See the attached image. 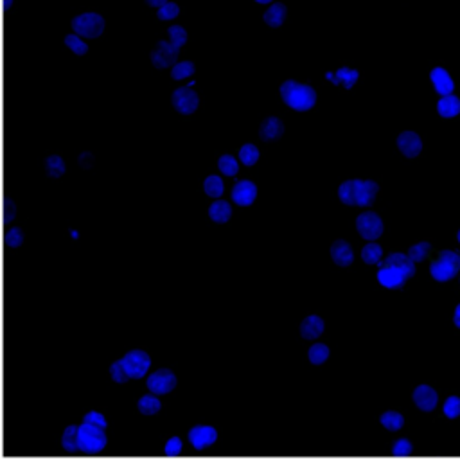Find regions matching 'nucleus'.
Here are the masks:
<instances>
[{
	"label": "nucleus",
	"instance_id": "31",
	"mask_svg": "<svg viewBox=\"0 0 460 460\" xmlns=\"http://www.w3.org/2000/svg\"><path fill=\"white\" fill-rule=\"evenodd\" d=\"M78 432H79V426H67V429L63 432V437H62V446L65 452L72 453L78 450Z\"/></svg>",
	"mask_w": 460,
	"mask_h": 460
},
{
	"label": "nucleus",
	"instance_id": "12",
	"mask_svg": "<svg viewBox=\"0 0 460 460\" xmlns=\"http://www.w3.org/2000/svg\"><path fill=\"white\" fill-rule=\"evenodd\" d=\"M414 403L423 412H432L438 403V394L429 385H419L414 390Z\"/></svg>",
	"mask_w": 460,
	"mask_h": 460
},
{
	"label": "nucleus",
	"instance_id": "28",
	"mask_svg": "<svg viewBox=\"0 0 460 460\" xmlns=\"http://www.w3.org/2000/svg\"><path fill=\"white\" fill-rule=\"evenodd\" d=\"M338 196L346 205H356V180H347L338 189Z\"/></svg>",
	"mask_w": 460,
	"mask_h": 460
},
{
	"label": "nucleus",
	"instance_id": "38",
	"mask_svg": "<svg viewBox=\"0 0 460 460\" xmlns=\"http://www.w3.org/2000/svg\"><path fill=\"white\" fill-rule=\"evenodd\" d=\"M218 167H219V171L227 176L237 175V169H239V166H237V162H236V158H234L232 155H223V157L219 158Z\"/></svg>",
	"mask_w": 460,
	"mask_h": 460
},
{
	"label": "nucleus",
	"instance_id": "51",
	"mask_svg": "<svg viewBox=\"0 0 460 460\" xmlns=\"http://www.w3.org/2000/svg\"><path fill=\"white\" fill-rule=\"evenodd\" d=\"M457 239H459V243H460V230H459V234H457Z\"/></svg>",
	"mask_w": 460,
	"mask_h": 460
},
{
	"label": "nucleus",
	"instance_id": "27",
	"mask_svg": "<svg viewBox=\"0 0 460 460\" xmlns=\"http://www.w3.org/2000/svg\"><path fill=\"white\" fill-rule=\"evenodd\" d=\"M194 72H196V67H194L193 62H176L171 67V78L175 81L191 78V76H194Z\"/></svg>",
	"mask_w": 460,
	"mask_h": 460
},
{
	"label": "nucleus",
	"instance_id": "10",
	"mask_svg": "<svg viewBox=\"0 0 460 460\" xmlns=\"http://www.w3.org/2000/svg\"><path fill=\"white\" fill-rule=\"evenodd\" d=\"M408 279H410V277L407 275V272H403V270L398 266H386V264H383V266H380V272H377V281H380V284L390 289L403 288Z\"/></svg>",
	"mask_w": 460,
	"mask_h": 460
},
{
	"label": "nucleus",
	"instance_id": "39",
	"mask_svg": "<svg viewBox=\"0 0 460 460\" xmlns=\"http://www.w3.org/2000/svg\"><path fill=\"white\" fill-rule=\"evenodd\" d=\"M239 158L245 166H254L259 160V149L254 144H245L239 149Z\"/></svg>",
	"mask_w": 460,
	"mask_h": 460
},
{
	"label": "nucleus",
	"instance_id": "17",
	"mask_svg": "<svg viewBox=\"0 0 460 460\" xmlns=\"http://www.w3.org/2000/svg\"><path fill=\"white\" fill-rule=\"evenodd\" d=\"M377 189L380 187L374 180H356V205H370L376 198Z\"/></svg>",
	"mask_w": 460,
	"mask_h": 460
},
{
	"label": "nucleus",
	"instance_id": "49",
	"mask_svg": "<svg viewBox=\"0 0 460 460\" xmlns=\"http://www.w3.org/2000/svg\"><path fill=\"white\" fill-rule=\"evenodd\" d=\"M254 2L259 6H270V4H273L275 0H254Z\"/></svg>",
	"mask_w": 460,
	"mask_h": 460
},
{
	"label": "nucleus",
	"instance_id": "15",
	"mask_svg": "<svg viewBox=\"0 0 460 460\" xmlns=\"http://www.w3.org/2000/svg\"><path fill=\"white\" fill-rule=\"evenodd\" d=\"M218 438V432H216L212 426H194L191 432H189V441L193 444L196 450H202V448H209L211 444L216 443Z\"/></svg>",
	"mask_w": 460,
	"mask_h": 460
},
{
	"label": "nucleus",
	"instance_id": "47",
	"mask_svg": "<svg viewBox=\"0 0 460 460\" xmlns=\"http://www.w3.org/2000/svg\"><path fill=\"white\" fill-rule=\"evenodd\" d=\"M13 214H15V209H13V205H11V203L8 202V207H6V219H13Z\"/></svg>",
	"mask_w": 460,
	"mask_h": 460
},
{
	"label": "nucleus",
	"instance_id": "37",
	"mask_svg": "<svg viewBox=\"0 0 460 460\" xmlns=\"http://www.w3.org/2000/svg\"><path fill=\"white\" fill-rule=\"evenodd\" d=\"M429 250H432V245H429L428 241H421L408 250V255H410L414 263H421V261H425V259L428 257Z\"/></svg>",
	"mask_w": 460,
	"mask_h": 460
},
{
	"label": "nucleus",
	"instance_id": "32",
	"mask_svg": "<svg viewBox=\"0 0 460 460\" xmlns=\"http://www.w3.org/2000/svg\"><path fill=\"white\" fill-rule=\"evenodd\" d=\"M203 189H205L207 196L219 198L221 194H223V180L216 175L207 176L205 182H203Z\"/></svg>",
	"mask_w": 460,
	"mask_h": 460
},
{
	"label": "nucleus",
	"instance_id": "43",
	"mask_svg": "<svg viewBox=\"0 0 460 460\" xmlns=\"http://www.w3.org/2000/svg\"><path fill=\"white\" fill-rule=\"evenodd\" d=\"M24 241V234L20 228H9L8 234H6V243H8L9 246H13V248H17V246L22 245Z\"/></svg>",
	"mask_w": 460,
	"mask_h": 460
},
{
	"label": "nucleus",
	"instance_id": "16",
	"mask_svg": "<svg viewBox=\"0 0 460 460\" xmlns=\"http://www.w3.org/2000/svg\"><path fill=\"white\" fill-rule=\"evenodd\" d=\"M286 18H288V8L282 2H273V4L266 6L263 13V22L272 29H279L284 26Z\"/></svg>",
	"mask_w": 460,
	"mask_h": 460
},
{
	"label": "nucleus",
	"instance_id": "40",
	"mask_svg": "<svg viewBox=\"0 0 460 460\" xmlns=\"http://www.w3.org/2000/svg\"><path fill=\"white\" fill-rule=\"evenodd\" d=\"M444 416L448 419H457L460 416V398L459 395H450L444 403Z\"/></svg>",
	"mask_w": 460,
	"mask_h": 460
},
{
	"label": "nucleus",
	"instance_id": "8",
	"mask_svg": "<svg viewBox=\"0 0 460 460\" xmlns=\"http://www.w3.org/2000/svg\"><path fill=\"white\" fill-rule=\"evenodd\" d=\"M126 368L128 376L133 377V380H141L144 377V374L148 373L149 365H151V359L146 355L144 351H132L124 355V358L121 359Z\"/></svg>",
	"mask_w": 460,
	"mask_h": 460
},
{
	"label": "nucleus",
	"instance_id": "20",
	"mask_svg": "<svg viewBox=\"0 0 460 460\" xmlns=\"http://www.w3.org/2000/svg\"><path fill=\"white\" fill-rule=\"evenodd\" d=\"M331 257L338 266H349L355 261V252H352L351 245L343 239H338L331 245Z\"/></svg>",
	"mask_w": 460,
	"mask_h": 460
},
{
	"label": "nucleus",
	"instance_id": "50",
	"mask_svg": "<svg viewBox=\"0 0 460 460\" xmlns=\"http://www.w3.org/2000/svg\"><path fill=\"white\" fill-rule=\"evenodd\" d=\"M11 6V0H6V8H9Z\"/></svg>",
	"mask_w": 460,
	"mask_h": 460
},
{
	"label": "nucleus",
	"instance_id": "41",
	"mask_svg": "<svg viewBox=\"0 0 460 460\" xmlns=\"http://www.w3.org/2000/svg\"><path fill=\"white\" fill-rule=\"evenodd\" d=\"M110 374H112V380H114L115 383H124V382H128V377H130L128 376L126 368H124V365L121 359L115 361V364L110 367Z\"/></svg>",
	"mask_w": 460,
	"mask_h": 460
},
{
	"label": "nucleus",
	"instance_id": "19",
	"mask_svg": "<svg viewBox=\"0 0 460 460\" xmlns=\"http://www.w3.org/2000/svg\"><path fill=\"white\" fill-rule=\"evenodd\" d=\"M284 123H282L279 117H268L264 119L263 124L259 126V137L263 139L264 142L277 141L279 137H282L284 133Z\"/></svg>",
	"mask_w": 460,
	"mask_h": 460
},
{
	"label": "nucleus",
	"instance_id": "30",
	"mask_svg": "<svg viewBox=\"0 0 460 460\" xmlns=\"http://www.w3.org/2000/svg\"><path fill=\"white\" fill-rule=\"evenodd\" d=\"M383 257V248L376 243H368L361 250V259H364L367 264H380Z\"/></svg>",
	"mask_w": 460,
	"mask_h": 460
},
{
	"label": "nucleus",
	"instance_id": "45",
	"mask_svg": "<svg viewBox=\"0 0 460 460\" xmlns=\"http://www.w3.org/2000/svg\"><path fill=\"white\" fill-rule=\"evenodd\" d=\"M182 453V441L178 437H173L166 444V455H178Z\"/></svg>",
	"mask_w": 460,
	"mask_h": 460
},
{
	"label": "nucleus",
	"instance_id": "2",
	"mask_svg": "<svg viewBox=\"0 0 460 460\" xmlns=\"http://www.w3.org/2000/svg\"><path fill=\"white\" fill-rule=\"evenodd\" d=\"M72 33L83 36L87 40H96L105 33L106 20L101 13L97 11H85V13L76 15L71 20Z\"/></svg>",
	"mask_w": 460,
	"mask_h": 460
},
{
	"label": "nucleus",
	"instance_id": "3",
	"mask_svg": "<svg viewBox=\"0 0 460 460\" xmlns=\"http://www.w3.org/2000/svg\"><path fill=\"white\" fill-rule=\"evenodd\" d=\"M460 272V254L453 250H443L437 261L429 264V273L435 281L448 282L455 279L457 273Z\"/></svg>",
	"mask_w": 460,
	"mask_h": 460
},
{
	"label": "nucleus",
	"instance_id": "9",
	"mask_svg": "<svg viewBox=\"0 0 460 460\" xmlns=\"http://www.w3.org/2000/svg\"><path fill=\"white\" fill-rule=\"evenodd\" d=\"M146 385H148V389L151 390L153 394H169L176 386V376L169 368H160V370H157V373L148 377Z\"/></svg>",
	"mask_w": 460,
	"mask_h": 460
},
{
	"label": "nucleus",
	"instance_id": "46",
	"mask_svg": "<svg viewBox=\"0 0 460 460\" xmlns=\"http://www.w3.org/2000/svg\"><path fill=\"white\" fill-rule=\"evenodd\" d=\"M144 2H146V6H149V8L158 9V8H162L166 2H169V0H144Z\"/></svg>",
	"mask_w": 460,
	"mask_h": 460
},
{
	"label": "nucleus",
	"instance_id": "5",
	"mask_svg": "<svg viewBox=\"0 0 460 460\" xmlns=\"http://www.w3.org/2000/svg\"><path fill=\"white\" fill-rule=\"evenodd\" d=\"M180 56V47L169 40H160L157 47L151 51V63L155 69H169L176 63Z\"/></svg>",
	"mask_w": 460,
	"mask_h": 460
},
{
	"label": "nucleus",
	"instance_id": "4",
	"mask_svg": "<svg viewBox=\"0 0 460 460\" xmlns=\"http://www.w3.org/2000/svg\"><path fill=\"white\" fill-rule=\"evenodd\" d=\"M106 446L105 429L83 423L78 432V450L83 453H97Z\"/></svg>",
	"mask_w": 460,
	"mask_h": 460
},
{
	"label": "nucleus",
	"instance_id": "25",
	"mask_svg": "<svg viewBox=\"0 0 460 460\" xmlns=\"http://www.w3.org/2000/svg\"><path fill=\"white\" fill-rule=\"evenodd\" d=\"M209 216L216 223H227L230 216H232V209L228 202H214L209 207Z\"/></svg>",
	"mask_w": 460,
	"mask_h": 460
},
{
	"label": "nucleus",
	"instance_id": "7",
	"mask_svg": "<svg viewBox=\"0 0 460 460\" xmlns=\"http://www.w3.org/2000/svg\"><path fill=\"white\" fill-rule=\"evenodd\" d=\"M356 228H358L359 236L367 239V241H376L377 237L383 234V221L376 212H364L356 219Z\"/></svg>",
	"mask_w": 460,
	"mask_h": 460
},
{
	"label": "nucleus",
	"instance_id": "24",
	"mask_svg": "<svg viewBox=\"0 0 460 460\" xmlns=\"http://www.w3.org/2000/svg\"><path fill=\"white\" fill-rule=\"evenodd\" d=\"M63 44H65V47L69 49L72 54H76V56H85V54L88 53L87 38L76 35V33L67 35L65 40H63Z\"/></svg>",
	"mask_w": 460,
	"mask_h": 460
},
{
	"label": "nucleus",
	"instance_id": "22",
	"mask_svg": "<svg viewBox=\"0 0 460 460\" xmlns=\"http://www.w3.org/2000/svg\"><path fill=\"white\" fill-rule=\"evenodd\" d=\"M398 266L401 268L403 272H407L408 277L416 275V263H414L410 255L408 254H401V252H394V254H390L385 261H380V266Z\"/></svg>",
	"mask_w": 460,
	"mask_h": 460
},
{
	"label": "nucleus",
	"instance_id": "18",
	"mask_svg": "<svg viewBox=\"0 0 460 460\" xmlns=\"http://www.w3.org/2000/svg\"><path fill=\"white\" fill-rule=\"evenodd\" d=\"M359 78V72L356 69H351V67H340L337 72H327L325 74V79L331 81L333 85H343L347 90H351L352 87L356 85Z\"/></svg>",
	"mask_w": 460,
	"mask_h": 460
},
{
	"label": "nucleus",
	"instance_id": "23",
	"mask_svg": "<svg viewBox=\"0 0 460 460\" xmlns=\"http://www.w3.org/2000/svg\"><path fill=\"white\" fill-rule=\"evenodd\" d=\"M324 333V320L316 315H309L300 324V334L304 340H315Z\"/></svg>",
	"mask_w": 460,
	"mask_h": 460
},
{
	"label": "nucleus",
	"instance_id": "35",
	"mask_svg": "<svg viewBox=\"0 0 460 460\" xmlns=\"http://www.w3.org/2000/svg\"><path fill=\"white\" fill-rule=\"evenodd\" d=\"M45 171H47L49 176H53V178L62 176L63 173H65V162L62 160V157H58V155L49 157L47 160H45Z\"/></svg>",
	"mask_w": 460,
	"mask_h": 460
},
{
	"label": "nucleus",
	"instance_id": "36",
	"mask_svg": "<svg viewBox=\"0 0 460 460\" xmlns=\"http://www.w3.org/2000/svg\"><path fill=\"white\" fill-rule=\"evenodd\" d=\"M307 358H309V361H312L313 365H322L325 359L329 358V347L325 346V343H316V346H313L312 349H309Z\"/></svg>",
	"mask_w": 460,
	"mask_h": 460
},
{
	"label": "nucleus",
	"instance_id": "48",
	"mask_svg": "<svg viewBox=\"0 0 460 460\" xmlns=\"http://www.w3.org/2000/svg\"><path fill=\"white\" fill-rule=\"evenodd\" d=\"M453 322H455L457 327L460 329V304L457 306V309H455V315H453Z\"/></svg>",
	"mask_w": 460,
	"mask_h": 460
},
{
	"label": "nucleus",
	"instance_id": "29",
	"mask_svg": "<svg viewBox=\"0 0 460 460\" xmlns=\"http://www.w3.org/2000/svg\"><path fill=\"white\" fill-rule=\"evenodd\" d=\"M178 17H180V6L176 4V2H173V0H169V2H166V4L162 6V8L157 9V18L160 22H173V20Z\"/></svg>",
	"mask_w": 460,
	"mask_h": 460
},
{
	"label": "nucleus",
	"instance_id": "34",
	"mask_svg": "<svg viewBox=\"0 0 460 460\" xmlns=\"http://www.w3.org/2000/svg\"><path fill=\"white\" fill-rule=\"evenodd\" d=\"M187 31H185L184 27L182 26H176V24H173V26L167 27V40L169 42H173V44L176 45V47H184L185 44H187Z\"/></svg>",
	"mask_w": 460,
	"mask_h": 460
},
{
	"label": "nucleus",
	"instance_id": "44",
	"mask_svg": "<svg viewBox=\"0 0 460 460\" xmlns=\"http://www.w3.org/2000/svg\"><path fill=\"white\" fill-rule=\"evenodd\" d=\"M85 423H90V425L99 426V428H103V429L108 426V425H106V421H105V417H103L101 414H97V412H88L87 416H85Z\"/></svg>",
	"mask_w": 460,
	"mask_h": 460
},
{
	"label": "nucleus",
	"instance_id": "13",
	"mask_svg": "<svg viewBox=\"0 0 460 460\" xmlns=\"http://www.w3.org/2000/svg\"><path fill=\"white\" fill-rule=\"evenodd\" d=\"M398 148L407 158H416L423 151L421 137L416 132H403L398 137Z\"/></svg>",
	"mask_w": 460,
	"mask_h": 460
},
{
	"label": "nucleus",
	"instance_id": "14",
	"mask_svg": "<svg viewBox=\"0 0 460 460\" xmlns=\"http://www.w3.org/2000/svg\"><path fill=\"white\" fill-rule=\"evenodd\" d=\"M257 196V187H255L254 182H250V180H241V182H237L232 189V202H236L237 205L246 207L252 205Z\"/></svg>",
	"mask_w": 460,
	"mask_h": 460
},
{
	"label": "nucleus",
	"instance_id": "26",
	"mask_svg": "<svg viewBox=\"0 0 460 460\" xmlns=\"http://www.w3.org/2000/svg\"><path fill=\"white\" fill-rule=\"evenodd\" d=\"M380 423H382L389 432H399L404 425V417L399 412L390 410V412H385L382 417H380Z\"/></svg>",
	"mask_w": 460,
	"mask_h": 460
},
{
	"label": "nucleus",
	"instance_id": "1",
	"mask_svg": "<svg viewBox=\"0 0 460 460\" xmlns=\"http://www.w3.org/2000/svg\"><path fill=\"white\" fill-rule=\"evenodd\" d=\"M281 97L284 105L295 112H307L316 105L315 88L295 79H286L281 85Z\"/></svg>",
	"mask_w": 460,
	"mask_h": 460
},
{
	"label": "nucleus",
	"instance_id": "21",
	"mask_svg": "<svg viewBox=\"0 0 460 460\" xmlns=\"http://www.w3.org/2000/svg\"><path fill=\"white\" fill-rule=\"evenodd\" d=\"M437 114L443 119H453L460 114V97L455 94L441 96L437 103Z\"/></svg>",
	"mask_w": 460,
	"mask_h": 460
},
{
	"label": "nucleus",
	"instance_id": "6",
	"mask_svg": "<svg viewBox=\"0 0 460 460\" xmlns=\"http://www.w3.org/2000/svg\"><path fill=\"white\" fill-rule=\"evenodd\" d=\"M173 108L182 115L194 114L200 106V96L191 87H178L171 96Z\"/></svg>",
	"mask_w": 460,
	"mask_h": 460
},
{
	"label": "nucleus",
	"instance_id": "33",
	"mask_svg": "<svg viewBox=\"0 0 460 460\" xmlns=\"http://www.w3.org/2000/svg\"><path fill=\"white\" fill-rule=\"evenodd\" d=\"M160 401L155 395H144V398L139 399V412L144 414V416H155V414L160 410Z\"/></svg>",
	"mask_w": 460,
	"mask_h": 460
},
{
	"label": "nucleus",
	"instance_id": "11",
	"mask_svg": "<svg viewBox=\"0 0 460 460\" xmlns=\"http://www.w3.org/2000/svg\"><path fill=\"white\" fill-rule=\"evenodd\" d=\"M429 81H432L435 92L438 96H448V94H453V90H455V81H453L452 74L444 67H434L432 72H429Z\"/></svg>",
	"mask_w": 460,
	"mask_h": 460
},
{
	"label": "nucleus",
	"instance_id": "42",
	"mask_svg": "<svg viewBox=\"0 0 460 460\" xmlns=\"http://www.w3.org/2000/svg\"><path fill=\"white\" fill-rule=\"evenodd\" d=\"M392 453L398 457H407L412 453V443L408 438H399L395 441L394 446H392Z\"/></svg>",
	"mask_w": 460,
	"mask_h": 460
}]
</instances>
